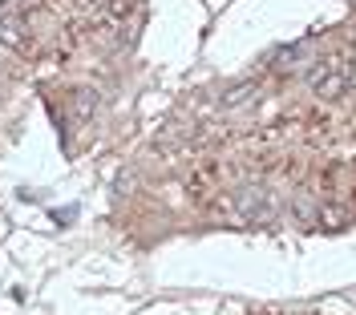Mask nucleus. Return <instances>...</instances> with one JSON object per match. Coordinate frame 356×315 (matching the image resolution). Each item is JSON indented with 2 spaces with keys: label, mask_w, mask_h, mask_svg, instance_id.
<instances>
[{
  "label": "nucleus",
  "mask_w": 356,
  "mask_h": 315,
  "mask_svg": "<svg viewBox=\"0 0 356 315\" xmlns=\"http://www.w3.org/2000/svg\"><path fill=\"white\" fill-rule=\"evenodd\" d=\"M235 210H239V219H247V223H267L271 219V198H267V190H259V186H247V190L235 194Z\"/></svg>",
  "instance_id": "1"
},
{
  "label": "nucleus",
  "mask_w": 356,
  "mask_h": 315,
  "mask_svg": "<svg viewBox=\"0 0 356 315\" xmlns=\"http://www.w3.org/2000/svg\"><path fill=\"white\" fill-rule=\"evenodd\" d=\"M344 85H348V69H316L312 73V90H316V97H328V101H336L340 93H344Z\"/></svg>",
  "instance_id": "2"
},
{
  "label": "nucleus",
  "mask_w": 356,
  "mask_h": 315,
  "mask_svg": "<svg viewBox=\"0 0 356 315\" xmlns=\"http://www.w3.org/2000/svg\"><path fill=\"white\" fill-rule=\"evenodd\" d=\"M353 206H344V203H324L320 206V226H328V230H336V226H344V223H353Z\"/></svg>",
  "instance_id": "3"
},
{
  "label": "nucleus",
  "mask_w": 356,
  "mask_h": 315,
  "mask_svg": "<svg viewBox=\"0 0 356 315\" xmlns=\"http://www.w3.org/2000/svg\"><path fill=\"white\" fill-rule=\"evenodd\" d=\"M93 110H97V93H93V90H81V93H77V105H73L77 121H89V117H93Z\"/></svg>",
  "instance_id": "4"
},
{
  "label": "nucleus",
  "mask_w": 356,
  "mask_h": 315,
  "mask_svg": "<svg viewBox=\"0 0 356 315\" xmlns=\"http://www.w3.org/2000/svg\"><path fill=\"white\" fill-rule=\"evenodd\" d=\"M134 4H138V0H113V4H110V17H113V21H126V17L134 12Z\"/></svg>",
  "instance_id": "5"
},
{
  "label": "nucleus",
  "mask_w": 356,
  "mask_h": 315,
  "mask_svg": "<svg viewBox=\"0 0 356 315\" xmlns=\"http://www.w3.org/2000/svg\"><path fill=\"white\" fill-rule=\"evenodd\" d=\"M251 93H255V81H247L235 93H227V105H243V97H251Z\"/></svg>",
  "instance_id": "6"
}]
</instances>
